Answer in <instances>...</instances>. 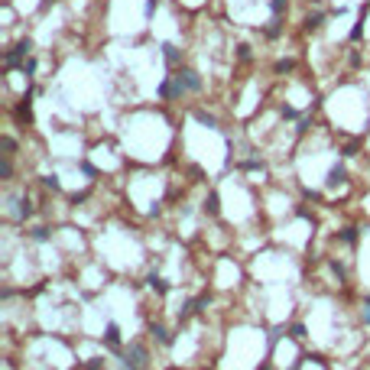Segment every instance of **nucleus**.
I'll list each match as a JSON object with an SVG mask.
<instances>
[{
    "mask_svg": "<svg viewBox=\"0 0 370 370\" xmlns=\"http://www.w3.org/2000/svg\"><path fill=\"white\" fill-rule=\"evenodd\" d=\"M341 179H344V169H341V166H334V169L328 172V185H332V188H334V185H338Z\"/></svg>",
    "mask_w": 370,
    "mask_h": 370,
    "instance_id": "4",
    "label": "nucleus"
},
{
    "mask_svg": "<svg viewBox=\"0 0 370 370\" xmlns=\"http://www.w3.org/2000/svg\"><path fill=\"white\" fill-rule=\"evenodd\" d=\"M104 338H108V344H120V332H117V325H108V332H104Z\"/></svg>",
    "mask_w": 370,
    "mask_h": 370,
    "instance_id": "3",
    "label": "nucleus"
},
{
    "mask_svg": "<svg viewBox=\"0 0 370 370\" xmlns=\"http://www.w3.org/2000/svg\"><path fill=\"white\" fill-rule=\"evenodd\" d=\"M341 240H344V244H354L357 234H354V231H344V234H341Z\"/></svg>",
    "mask_w": 370,
    "mask_h": 370,
    "instance_id": "8",
    "label": "nucleus"
},
{
    "mask_svg": "<svg viewBox=\"0 0 370 370\" xmlns=\"http://www.w3.org/2000/svg\"><path fill=\"white\" fill-rule=\"evenodd\" d=\"M149 286H153V289H159V293H166V289H169V283H166V279H159L156 273L149 276Z\"/></svg>",
    "mask_w": 370,
    "mask_h": 370,
    "instance_id": "5",
    "label": "nucleus"
},
{
    "mask_svg": "<svg viewBox=\"0 0 370 370\" xmlns=\"http://www.w3.org/2000/svg\"><path fill=\"white\" fill-rule=\"evenodd\" d=\"M367 308H370V302H367ZM367 322H370V312H367Z\"/></svg>",
    "mask_w": 370,
    "mask_h": 370,
    "instance_id": "9",
    "label": "nucleus"
},
{
    "mask_svg": "<svg viewBox=\"0 0 370 370\" xmlns=\"http://www.w3.org/2000/svg\"><path fill=\"white\" fill-rule=\"evenodd\" d=\"M149 332H153V338L159 341V344H169V332H166V328H162V325H153V328H149Z\"/></svg>",
    "mask_w": 370,
    "mask_h": 370,
    "instance_id": "2",
    "label": "nucleus"
},
{
    "mask_svg": "<svg viewBox=\"0 0 370 370\" xmlns=\"http://www.w3.org/2000/svg\"><path fill=\"white\" fill-rule=\"evenodd\" d=\"M176 78H179V85L188 88V91H198L201 88V78L195 75V72H182V75H176Z\"/></svg>",
    "mask_w": 370,
    "mask_h": 370,
    "instance_id": "1",
    "label": "nucleus"
},
{
    "mask_svg": "<svg viewBox=\"0 0 370 370\" xmlns=\"http://www.w3.org/2000/svg\"><path fill=\"white\" fill-rule=\"evenodd\" d=\"M205 211H211V215H218V195H211V198L205 201Z\"/></svg>",
    "mask_w": 370,
    "mask_h": 370,
    "instance_id": "6",
    "label": "nucleus"
},
{
    "mask_svg": "<svg viewBox=\"0 0 370 370\" xmlns=\"http://www.w3.org/2000/svg\"><path fill=\"white\" fill-rule=\"evenodd\" d=\"M33 237H36L39 244H42V240H49V227H36V231H33Z\"/></svg>",
    "mask_w": 370,
    "mask_h": 370,
    "instance_id": "7",
    "label": "nucleus"
}]
</instances>
